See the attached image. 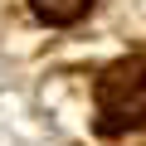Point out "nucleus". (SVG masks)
I'll use <instances>...</instances> for the list:
<instances>
[{
  "instance_id": "obj_1",
  "label": "nucleus",
  "mask_w": 146,
  "mask_h": 146,
  "mask_svg": "<svg viewBox=\"0 0 146 146\" xmlns=\"http://www.w3.org/2000/svg\"><path fill=\"white\" fill-rule=\"evenodd\" d=\"M146 127V54L117 58L98 78V131H136Z\"/></svg>"
},
{
  "instance_id": "obj_2",
  "label": "nucleus",
  "mask_w": 146,
  "mask_h": 146,
  "mask_svg": "<svg viewBox=\"0 0 146 146\" xmlns=\"http://www.w3.org/2000/svg\"><path fill=\"white\" fill-rule=\"evenodd\" d=\"M34 15L44 25H78L88 10H93V0H29Z\"/></svg>"
}]
</instances>
